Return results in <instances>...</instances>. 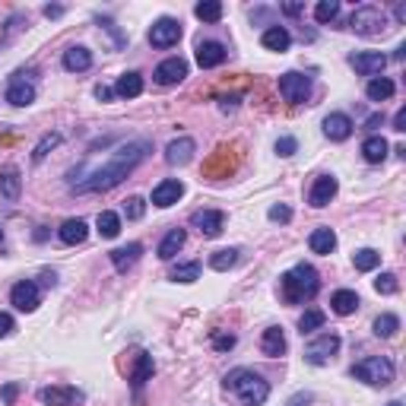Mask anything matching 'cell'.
Returning <instances> with one entry per match:
<instances>
[{
    "label": "cell",
    "instance_id": "obj_1",
    "mask_svg": "<svg viewBox=\"0 0 406 406\" xmlns=\"http://www.w3.org/2000/svg\"><path fill=\"white\" fill-rule=\"evenodd\" d=\"M153 143L150 140H133L127 143V146H121L117 153H111V159H108L102 168H95V172L86 178V181H76L74 191L76 194H99V191H111V188H117V184L124 181L127 174L133 172V168L140 166L143 159L150 156Z\"/></svg>",
    "mask_w": 406,
    "mask_h": 406
},
{
    "label": "cell",
    "instance_id": "obj_2",
    "mask_svg": "<svg viewBox=\"0 0 406 406\" xmlns=\"http://www.w3.org/2000/svg\"><path fill=\"white\" fill-rule=\"evenodd\" d=\"M280 289H282V299L289 305H302V302L315 299L317 289H321V276L311 264H295L292 270L280 276Z\"/></svg>",
    "mask_w": 406,
    "mask_h": 406
},
{
    "label": "cell",
    "instance_id": "obj_3",
    "mask_svg": "<svg viewBox=\"0 0 406 406\" xmlns=\"http://www.w3.org/2000/svg\"><path fill=\"white\" fill-rule=\"evenodd\" d=\"M225 390H232L245 406H264L270 397V384L248 368H235V372L225 374Z\"/></svg>",
    "mask_w": 406,
    "mask_h": 406
},
{
    "label": "cell",
    "instance_id": "obj_4",
    "mask_svg": "<svg viewBox=\"0 0 406 406\" xmlns=\"http://www.w3.org/2000/svg\"><path fill=\"white\" fill-rule=\"evenodd\" d=\"M352 378L372 384V387H387V384L394 381V362L384 356H368V359L352 365Z\"/></svg>",
    "mask_w": 406,
    "mask_h": 406
},
{
    "label": "cell",
    "instance_id": "obj_5",
    "mask_svg": "<svg viewBox=\"0 0 406 406\" xmlns=\"http://www.w3.org/2000/svg\"><path fill=\"white\" fill-rule=\"evenodd\" d=\"M349 29L359 35H381L387 29V13L378 7H359L349 19Z\"/></svg>",
    "mask_w": 406,
    "mask_h": 406
},
{
    "label": "cell",
    "instance_id": "obj_6",
    "mask_svg": "<svg viewBox=\"0 0 406 406\" xmlns=\"http://www.w3.org/2000/svg\"><path fill=\"white\" fill-rule=\"evenodd\" d=\"M280 95L292 105H299V102H308L311 95V76L299 74V70H289V74L280 76Z\"/></svg>",
    "mask_w": 406,
    "mask_h": 406
},
{
    "label": "cell",
    "instance_id": "obj_7",
    "mask_svg": "<svg viewBox=\"0 0 406 406\" xmlns=\"http://www.w3.org/2000/svg\"><path fill=\"white\" fill-rule=\"evenodd\" d=\"M178 38H181V23H178V19L162 16L153 23V29H150L153 48H172V45H178Z\"/></svg>",
    "mask_w": 406,
    "mask_h": 406
},
{
    "label": "cell",
    "instance_id": "obj_8",
    "mask_svg": "<svg viewBox=\"0 0 406 406\" xmlns=\"http://www.w3.org/2000/svg\"><path fill=\"white\" fill-rule=\"evenodd\" d=\"M337 349H340V337H337V333H321V337H315V340L308 343L305 359L311 365H327Z\"/></svg>",
    "mask_w": 406,
    "mask_h": 406
},
{
    "label": "cell",
    "instance_id": "obj_9",
    "mask_svg": "<svg viewBox=\"0 0 406 406\" xmlns=\"http://www.w3.org/2000/svg\"><path fill=\"white\" fill-rule=\"evenodd\" d=\"M337 191H340V181H337L333 174H317L315 184H311V191H308V203L315 210H321L337 197Z\"/></svg>",
    "mask_w": 406,
    "mask_h": 406
},
{
    "label": "cell",
    "instance_id": "obj_10",
    "mask_svg": "<svg viewBox=\"0 0 406 406\" xmlns=\"http://www.w3.org/2000/svg\"><path fill=\"white\" fill-rule=\"evenodd\" d=\"M10 302L19 308V311H35L42 295H38V286L32 280H19L13 289H10Z\"/></svg>",
    "mask_w": 406,
    "mask_h": 406
},
{
    "label": "cell",
    "instance_id": "obj_11",
    "mask_svg": "<svg viewBox=\"0 0 406 406\" xmlns=\"http://www.w3.org/2000/svg\"><path fill=\"white\" fill-rule=\"evenodd\" d=\"M191 225L194 229H200V235L216 238V235L223 232V225H225V213H219V210H197V213L191 216Z\"/></svg>",
    "mask_w": 406,
    "mask_h": 406
},
{
    "label": "cell",
    "instance_id": "obj_12",
    "mask_svg": "<svg viewBox=\"0 0 406 406\" xmlns=\"http://www.w3.org/2000/svg\"><path fill=\"white\" fill-rule=\"evenodd\" d=\"M349 64L356 67L362 76H378L387 67V54H381V51H359V54L349 58Z\"/></svg>",
    "mask_w": 406,
    "mask_h": 406
},
{
    "label": "cell",
    "instance_id": "obj_13",
    "mask_svg": "<svg viewBox=\"0 0 406 406\" xmlns=\"http://www.w3.org/2000/svg\"><path fill=\"white\" fill-rule=\"evenodd\" d=\"M156 83L159 86H174V83H181L184 76H188V60H181V58H168V60H162V64L156 67Z\"/></svg>",
    "mask_w": 406,
    "mask_h": 406
},
{
    "label": "cell",
    "instance_id": "obj_14",
    "mask_svg": "<svg viewBox=\"0 0 406 406\" xmlns=\"http://www.w3.org/2000/svg\"><path fill=\"white\" fill-rule=\"evenodd\" d=\"M324 137L333 143H343L352 137V121H349V115H343V111H333V115L324 117Z\"/></svg>",
    "mask_w": 406,
    "mask_h": 406
},
{
    "label": "cell",
    "instance_id": "obj_15",
    "mask_svg": "<svg viewBox=\"0 0 406 406\" xmlns=\"http://www.w3.org/2000/svg\"><path fill=\"white\" fill-rule=\"evenodd\" d=\"M184 197V184L174 181V178H166V181H159L156 188H153V203L156 207H172V203H178V200Z\"/></svg>",
    "mask_w": 406,
    "mask_h": 406
},
{
    "label": "cell",
    "instance_id": "obj_16",
    "mask_svg": "<svg viewBox=\"0 0 406 406\" xmlns=\"http://www.w3.org/2000/svg\"><path fill=\"white\" fill-rule=\"evenodd\" d=\"M194 150H197V143L191 137H181V140H172L166 146V162L168 166H188L194 159Z\"/></svg>",
    "mask_w": 406,
    "mask_h": 406
},
{
    "label": "cell",
    "instance_id": "obj_17",
    "mask_svg": "<svg viewBox=\"0 0 406 406\" xmlns=\"http://www.w3.org/2000/svg\"><path fill=\"white\" fill-rule=\"evenodd\" d=\"M225 58H229L225 45H219V42H200L197 45V64L203 67V70H213V67L225 64Z\"/></svg>",
    "mask_w": 406,
    "mask_h": 406
},
{
    "label": "cell",
    "instance_id": "obj_18",
    "mask_svg": "<svg viewBox=\"0 0 406 406\" xmlns=\"http://www.w3.org/2000/svg\"><path fill=\"white\" fill-rule=\"evenodd\" d=\"M7 102H10V105H16V108L32 105V102H35V86L25 83L23 76H13L10 86H7Z\"/></svg>",
    "mask_w": 406,
    "mask_h": 406
},
{
    "label": "cell",
    "instance_id": "obj_19",
    "mask_svg": "<svg viewBox=\"0 0 406 406\" xmlns=\"http://www.w3.org/2000/svg\"><path fill=\"white\" fill-rule=\"evenodd\" d=\"M19 191H23V178H19V168H16V166H3V168H0V194H3L10 203H16V200H19Z\"/></svg>",
    "mask_w": 406,
    "mask_h": 406
},
{
    "label": "cell",
    "instance_id": "obj_20",
    "mask_svg": "<svg viewBox=\"0 0 406 406\" xmlns=\"http://www.w3.org/2000/svg\"><path fill=\"white\" fill-rule=\"evenodd\" d=\"M140 254H143V245L131 241L127 248H115L108 257H111V264H115V270H117V273H127V270H131V267L137 264V260H140Z\"/></svg>",
    "mask_w": 406,
    "mask_h": 406
},
{
    "label": "cell",
    "instance_id": "obj_21",
    "mask_svg": "<svg viewBox=\"0 0 406 406\" xmlns=\"http://www.w3.org/2000/svg\"><path fill=\"white\" fill-rule=\"evenodd\" d=\"M92 67V51L83 48V45H76V48H67L64 51V70L70 74H83Z\"/></svg>",
    "mask_w": 406,
    "mask_h": 406
},
{
    "label": "cell",
    "instance_id": "obj_22",
    "mask_svg": "<svg viewBox=\"0 0 406 406\" xmlns=\"http://www.w3.org/2000/svg\"><path fill=\"white\" fill-rule=\"evenodd\" d=\"M260 349L270 359L286 356V333H282V327H267L264 337H260Z\"/></svg>",
    "mask_w": 406,
    "mask_h": 406
},
{
    "label": "cell",
    "instance_id": "obj_23",
    "mask_svg": "<svg viewBox=\"0 0 406 406\" xmlns=\"http://www.w3.org/2000/svg\"><path fill=\"white\" fill-rule=\"evenodd\" d=\"M153 372H156V365H153L150 352H137V359H133V372H131V384L140 390L143 384L153 378Z\"/></svg>",
    "mask_w": 406,
    "mask_h": 406
},
{
    "label": "cell",
    "instance_id": "obj_24",
    "mask_svg": "<svg viewBox=\"0 0 406 406\" xmlns=\"http://www.w3.org/2000/svg\"><path fill=\"white\" fill-rule=\"evenodd\" d=\"M58 235H60L64 245H83V241L89 238V225H86L83 219H67V223L58 229Z\"/></svg>",
    "mask_w": 406,
    "mask_h": 406
},
{
    "label": "cell",
    "instance_id": "obj_25",
    "mask_svg": "<svg viewBox=\"0 0 406 406\" xmlns=\"http://www.w3.org/2000/svg\"><path fill=\"white\" fill-rule=\"evenodd\" d=\"M359 295L352 289H340V292H333V299H330V308L337 311L340 317H349V315H356L359 311Z\"/></svg>",
    "mask_w": 406,
    "mask_h": 406
},
{
    "label": "cell",
    "instance_id": "obj_26",
    "mask_svg": "<svg viewBox=\"0 0 406 406\" xmlns=\"http://www.w3.org/2000/svg\"><path fill=\"white\" fill-rule=\"evenodd\" d=\"M38 397H42L45 406H74L80 400V394L74 387H45Z\"/></svg>",
    "mask_w": 406,
    "mask_h": 406
},
{
    "label": "cell",
    "instance_id": "obj_27",
    "mask_svg": "<svg viewBox=\"0 0 406 406\" xmlns=\"http://www.w3.org/2000/svg\"><path fill=\"white\" fill-rule=\"evenodd\" d=\"M260 45H264L267 51H286L292 45V35H289V29H282V25H270V29L260 35Z\"/></svg>",
    "mask_w": 406,
    "mask_h": 406
},
{
    "label": "cell",
    "instance_id": "obj_28",
    "mask_svg": "<svg viewBox=\"0 0 406 406\" xmlns=\"http://www.w3.org/2000/svg\"><path fill=\"white\" fill-rule=\"evenodd\" d=\"M308 248L315 251V254H333V248H337V232H333V229H315L311 238H308Z\"/></svg>",
    "mask_w": 406,
    "mask_h": 406
},
{
    "label": "cell",
    "instance_id": "obj_29",
    "mask_svg": "<svg viewBox=\"0 0 406 406\" xmlns=\"http://www.w3.org/2000/svg\"><path fill=\"white\" fill-rule=\"evenodd\" d=\"M362 156H365V162L381 166L384 159H387V140H384V137H368V140L362 143Z\"/></svg>",
    "mask_w": 406,
    "mask_h": 406
},
{
    "label": "cell",
    "instance_id": "obj_30",
    "mask_svg": "<svg viewBox=\"0 0 406 406\" xmlns=\"http://www.w3.org/2000/svg\"><path fill=\"white\" fill-rule=\"evenodd\" d=\"M184 238H188V235H184V229H172L166 238L159 241V257H162V260H172V257L184 248Z\"/></svg>",
    "mask_w": 406,
    "mask_h": 406
},
{
    "label": "cell",
    "instance_id": "obj_31",
    "mask_svg": "<svg viewBox=\"0 0 406 406\" xmlns=\"http://www.w3.org/2000/svg\"><path fill=\"white\" fill-rule=\"evenodd\" d=\"M394 89H397L394 80H387V76H374L372 83L365 86V95H368L372 102H387L390 95H394Z\"/></svg>",
    "mask_w": 406,
    "mask_h": 406
},
{
    "label": "cell",
    "instance_id": "obj_32",
    "mask_svg": "<svg viewBox=\"0 0 406 406\" xmlns=\"http://www.w3.org/2000/svg\"><path fill=\"white\" fill-rule=\"evenodd\" d=\"M115 92L121 95V99H137V95L143 92V76L140 74H124L121 80H117Z\"/></svg>",
    "mask_w": 406,
    "mask_h": 406
},
{
    "label": "cell",
    "instance_id": "obj_33",
    "mask_svg": "<svg viewBox=\"0 0 406 406\" xmlns=\"http://www.w3.org/2000/svg\"><path fill=\"white\" fill-rule=\"evenodd\" d=\"M95 229H99L102 238H117V235H121V216L105 210V213H99V219H95Z\"/></svg>",
    "mask_w": 406,
    "mask_h": 406
},
{
    "label": "cell",
    "instance_id": "obj_34",
    "mask_svg": "<svg viewBox=\"0 0 406 406\" xmlns=\"http://www.w3.org/2000/svg\"><path fill=\"white\" fill-rule=\"evenodd\" d=\"M238 248H223V251H216L213 257H210V267L213 270H219V273H225V270H232L235 264H238Z\"/></svg>",
    "mask_w": 406,
    "mask_h": 406
},
{
    "label": "cell",
    "instance_id": "obj_35",
    "mask_svg": "<svg viewBox=\"0 0 406 406\" xmlns=\"http://www.w3.org/2000/svg\"><path fill=\"white\" fill-rule=\"evenodd\" d=\"M324 321H327V315H324L321 308H308L305 315L299 317V330H302V337H305V333L321 330V327H324Z\"/></svg>",
    "mask_w": 406,
    "mask_h": 406
},
{
    "label": "cell",
    "instance_id": "obj_36",
    "mask_svg": "<svg viewBox=\"0 0 406 406\" xmlns=\"http://www.w3.org/2000/svg\"><path fill=\"white\" fill-rule=\"evenodd\" d=\"M194 13H197V19H203V23H219V19H223V3H219V0H203V3L194 7Z\"/></svg>",
    "mask_w": 406,
    "mask_h": 406
},
{
    "label": "cell",
    "instance_id": "obj_37",
    "mask_svg": "<svg viewBox=\"0 0 406 406\" xmlns=\"http://www.w3.org/2000/svg\"><path fill=\"white\" fill-rule=\"evenodd\" d=\"M352 264H356V270H362V273H368V270H374V267L381 264V254L372 248H362L352 254Z\"/></svg>",
    "mask_w": 406,
    "mask_h": 406
},
{
    "label": "cell",
    "instance_id": "obj_38",
    "mask_svg": "<svg viewBox=\"0 0 406 406\" xmlns=\"http://www.w3.org/2000/svg\"><path fill=\"white\" fill-rule=\"evenodd\" d=\"M397 330H400V317L397 315H381L378 321H374V337H381V340H390Z\"/></svg>",
    "mask_w": 406,
    "mask_h": 406
},
{
    "label": "cell",
    "instance_id": "obj_39",
    "mask_svg": "<svg viewBox=\"0 0 406 406\" xmlns=\"http://www.w3.org/2000/svg\"><path fill=\"white\" fill-rule=\"evenodd\" d=\"M340 16V0H321L315 7V19L317 23H333Z\"/></svg>",
    "mask_w": 406,
    "mask_h": 406
},
{
    "label": "cell",
    "instance_id": "obj_40",
    "mask_svg": "<svg viewBox=\"0 0 406 406\" xmlns=\"http://www.w3.org/2000/svg\"><path fill=\"white\" fill-rule=\"evenodd\" d=\"M172 280L174 282H197L200 280V264L191 260V264H178L172 270Z\"/></svg>",
    "mask_w": 406,
    "mask_h": 406
},
{
    "label": "cell",
    "instance_id": "obj_41",
    "mask_svg": "<svg viewBox=\"0 0 406 406\" xmlns=\"http://www.w3.org/2000/svg\"><path fill=\"white\" fill-rule=\"evenodd\" d=\"M58 143H60V133H45L42 140H38V146L32 150V162H42V159L48 156L54 146H58Z\"/></svg>",
    "mask_w": 406,
    "mask_h": 406
},
{
    "label": "cell",
    "instance_id": "obj_42",
    "mask_svg": "<svg viewBox=\"0 0 406 406\" xmlns=\"http://www.w3.org/2000/svg\"><path fill=\"white\" fill-rule=\"evenodd\" d=\"M397 289L400 286H397V276L394 273H381L378 280H374V292H378V295H394Z\"/></svg>",
    "mask_w": 406,
    "mask_h": 406
},
{
    "label": "cell",
    "instance_id": "obj_43",
    "mask_svg": "<svg viewBox=\"0 0 406 406\" xmlns=\"http://www.w3.org/2000/svg\"><path fill=\"white\" fill-rule=\"evenodd\" d=\"M143 213H146V200H143V197H131L124 203V216H127V219H133V223L143 219Z\"/></svg>",
    "mask_w": 406,
    "mask_h": 406
},
{
    "label": "cell",
    "instance_id": "obj_44",
    "mask_svg": "<svg viewBox=\"0 0 406 406\" xmlns=\"http://www.w3.org/2000/svg\"><path fill=\"white\" fill-rule=\"evenodd\" d=\"M295 150H299V143H295V137H280V140H276V153H280L282 159L295 156Z\"/></svg>",
    "mask_w": 406,
    "mask_h": 406
},
{
    "label": "cell",
    "instance_id": "obj_45",
    "mask_svg": "<svg viewBox=\"0 0 406 406\" xmlns=\"http://www.w3.org/2000/svg\"><path fill=\"white\" fill-rule=\"evenodd\" d=\"M267 216H270L273 223H289V219H292V210L286 207V203H273V207H270V213H267Z\"/></svg>",
    "mask_w": 406,
    "mask_h": 406
},
{
    "label": "cell",
    "instance_id": "obj_46",
    "mask_svg": "<svg viewBox=\"0 0 406 406\" xmlns=\"http://www.w3.org/2000/svg\"><path fill=\"white\" fill-rule=\"evenodd\" d=\"M213 346L219 349V352H229V349L235 346V337L232 333H213Z\"/></svg>",
    "mask_w": 406,
    "mask_h": 406
},
{
    "label": "cell",
    "instance_id": "obj_47",
    "mask_svg": "<svg viewBox=\"0 0 406 406\" xmlns=\"http://www.w3.org/2000/svg\"><path fill=\"white\" fill-rule=\"evenodd\" d=\"M13 327H16V324H13V317L0 311V340H3V337H10V333H13Z\"/></svg>",
    "mask_w": 406,
    "mask_h": 406
},
{
    "label": "cell",
    "instance_id": "obj_48",
    "mask_svg": "<svg viewBox=\"0 0 406 406\" xmlns=\"http://www.w3.org/2000/svg\"><path fill=\"white\" fill-rule=\"evenodd\" d=\"M95 99H99V102H111V99H115V89L105 86V83H99V86H95Z\"/></svg>",
    "mask_w": 406,
    "mask_h": 406
},
{
    "label": "cell",
    "instance_id": "obj_49",
    "mask_svg": "<svg viewBox=\"0 0 406 406\" xmlns=\"http://www.w3.org/2000/svg\"><path fill=\"white\" fill-rule=\"evenodd\" d=\"M16 394H19V387H16V384H7V387H3V390H0V400H3V403H13V400H16Z\"/></svg>",
    "mask_w": 406,
    "mask_h": 406
},
{
    "label": "cell",
    "instance_id": "obj_50",
    "mask_svg": "<svg viewBox=\"0 0 406 406\" xmlns=\"http://www.w3.org/2000/svg\"><path fill=\"white\" fill-rule=\"evenodd\" d=\"M394 131H397V133L406 131V108H400L397 115H394Z\"/></svg>",
    "mask_w": 406,
    "mask_h": 406
},
{
    "label": "cell",
    "instance_id": "obj_51",
    "mask_svg": "<svg viewBox=\"0 0 406 406\" xmlns=\"http://www.w3.org/2000/svg\"><path fill=\"white\" fill-rule=\"evenodd\" d=\"M302 10H305V3H282V13H286V16H299Z\"/></svg>",
    "mask_w": 406,
    "mask_h": 406
},
{
    "label": "cell",
    "instance_id": "obj_52",
    "mask_svg": "<svg viewBox=\"0 0 406 406\" xmlns=\"http://www.w3.org/2000/svg\"><path fill=\"white\" fill-rule=\"evenodd\" d=\"M45 16H48V19H58V16H64V7H58V3L51 7V3H48V7H45Z\"/></svg>",
    "mask_w": 406,
    "mask_h": 406
},
{
    "label": "cell",
    "instance_id": "obj_53",
    "mask_svg": "<svg viewBox=\"0 0 406 406\" xmlns=\"http://www.w3.org/2000/svg\"><path fill=\"white\" fill-rule=\"evenodd\" d=\"M305 403H311V394H295L289 400V406H305Z\"/></svg>",
    "mask_w": 406,
    "mask_h": 406
},
{
    "label": "cell",
    "instance_id": "obj_54",
    "mask_svg": "<svg viewBox=\"0 0 406 406\" xmlns=\"http://www.w3.org/2000/svg\"><path fill=\"white\" fill-rule=\"evenodd\" d=\"M219 108H223V111H235V108H238V99H223Z\"/></svg>",
    "mask_w": 406,
    "mask_h": 406
},
{
    "label": "cell",
    "instance_id": "obj_55",
    "mask_svg": "<svg viewBox=\"0 0 406 406\" xmlns=\"http://www.w3.org/2000/svg\"><path fill=\"white\" fill-rule=\"evenodd\" d=\"M403 19H406V7L403 3H397V23H403Z\"/></svg>",
    "mask_w": 406,
    "mask_h": 406
},
{
    "label": "cell",
    "instance_id": "obj_56",
    "mask_svg": "<svg viewBox=\"0 0 406 406\" xmlns=\"http://www.w3.org/2000/svg\"><path fill=\"white\" fill-rule=\"evenodd\" d=\"M387 406H403V403H400V400H390V403Z\"/></svg>",
    "mask_w": 406,
    "mask_h": 406
},
{
    "label": "cell",
    "instance_id": "obj_57",
    "mask_svg": "<svg viewBox=\"0 0 406 406\" xmlns=\"http://www.w3.org/2000/svg\"><path fill=\"white\" fill-rule=\"evenodd\" d=\"M0 241H3V229H0Z\"/></svg>",
    "mask_w": 406,
    "mask_h": 406
}]
</instances>
